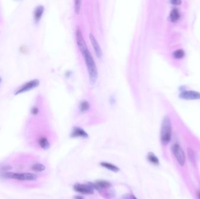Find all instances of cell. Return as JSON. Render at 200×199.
Segmentation results:
<instances>
[{"label": "cell", "mask_w": 200, "mask_h": 199, "mask_svg": "<svg viewBox=\"0 0 200 199\" xmlns=\"http://www.w3.org/2000/svg\"><path fill=\"white\" fill-rule=\"evenodd\" d=\"M77 45L83 55L85 62L86 63L90 82L94 84L97 80L98 77V71L95 62H94L91 54L88 49L87 46L84 40L79 42Z\"/></svg>", "instance_id": "6da1fadb"}, {"label": "cell", "mask_w": 200, "mask_h": 199, "mask_svg": "<svg viewBox=\"0 0 200 199\" xmlns=\"http://www.w3.org/2000/svg\"><path fill=\"white\" fill-rule=\"evenodd\" d=\"M171 123L169 116H165L163 120L161 131H160V140L163 145L169 143L171 138Z\"/></svg>", "instance_id": "7a4b0ae2"}, {"label": "cell", "mask_w": 200, "mask_h": 199, "mask_svg": "<svg viewBox=\"0 0 200 199\" xmlns=\"http://www.w3.org/2000/svg\"><path fill=\"white\" fill-rule=\"evenodd\" d=\"M171 150L179 164L181 167H183L186 163V155L180 145L174 144L172 145Z\"/></svg>", "instance_id": "3957f363"}, {"label": "cell", "mask_w": 200, "mask_h": 199, "mask_svg": "<svg viewBox=\"0 0 200 199\" xmlns=\"http://www.w3.org/2000/svg\"><path fill=\"white\" fill-rule=\"evenodd\" d=\"M75 191L83 194H92L94 192V189L90 185L75 183L73 186Z\"/></svg>", "instance_id": "277c9868"}, {"label": "cell", "mask_w": 200, "mask_h": 199, "mask_svg": "<svg viewBox=\"0 0 200 199\" xmlns=\"http://www.w3.org/2000/svg\"><path fill=\"white\" fill-rule=\"evenodd\" d=\"M0 177L5 179H15L17 181H25V173H15L11 172H6L2 173Z\"/></svg>", "instance_id": "5b68a950"}, {"label": "cell", "mask_w": 200, "mask_h": 199, "mask_svg": "<svg viewBox=\"0 0 200 199\" xmlns=\"http://www.w3.org/2000/svg\"><path fill=\"white\" fill-rule=\"evenodd\" d=\"M39 85V81L37 79H35L32 81H29L25 84L22 87L19 89V90H18L16 92L15 95H18L19 93H24L25 92L28 91L34 88L38 87Z\"/></svg>", "instance_id": "8992f818"}, {"label": "cell", "mask_w": 200, "mask_h": 199, "mask_svg": "<svg viewBox=\"0 0 200 199\" xmlns=\"http://www.w3.org/2000/svg\"><path fill=\"white\" fill-rule=\"evenodd\" d=\"M179 97L184 100H200V93L194 91H186L181 92Z\"/></svg>", "instance_id": "52a82bcc"}, {"label": "cell", "mask_w": 200, "mask_h": 199, "mask_svg": "<svg viewBox=\"0 0 200 199\" xmlns=\"http://www.w3.org/2000/svg\"><path fill=\"white\" fill-rule=\"evenodd\" d=\"M90 39L91 42V43L93 46L95 52L96 53V54L98 57H101L102 56V50L101 48L100 47L99 44L98 43L97 39H95V37H94V35L91 33L90 34Z\"/></svg>", "instance_id": "ba28073f"}, {"label": "cell", "mask_w": 200, "mask_h": 199, "mask_svg": "<svg viewBox=\"0 0 200 199\" xmlns=\"http://www.w3.org/2000/svg\"><path fill=\"white\" fill-rule=\"evenodd\" d=\"M70 136L73 138H75V137L87 138L88 136L87 133L85 131L79 127H75L73 128Z\"/></svg>", "instance_id": "9c48e42d"}, {"label": "cell", "mask_w": 200, "mask_h": 199, "mask_svg": "<svg viewBox=\"0 0 200 199\" xmlns=\"http://www.w3.org/2000/svg\"><path fill=\"white\" fill-rule=\"evenodd\" d=\"M90 185L93 186L94 189L97 190H100L104 188H107L111 186V183L106 181H97L94 183H91Z\"/></svg>", "instance_id": "30bf717a"}, {"label": "cell", "mask_w": 200, "mask_h": 199, "mask_svg": "<svg viewBox=\"0 0 200 199\" xmlns=\"http://www.w3.org/2000/svg\"><path fill=\"white\" fill-rule=\"evenodd\" d=\"M180 17V14L179 9L177 8H173L169 15V20L172 22H175Z\"/></svg>", "instance_id": "8fae6325"}, {"label": "cell", "mask_w": 200, "mask_h": 199, "mask_svg": "<svg viewBox=\"0 0 200 199\" xmlns=\"http://www.w3.org/2000/svg\"><path fill=\"white\" fill-rule=\"evenodd\" d=\"M44 11V7L42 6H39L35 8L34 11V18L36 22L39 21L42 16Z\"/></svg>", "instance_id": "7c38bea8"}, {"label": "cell", "mask_w": 200, "mask_h": 199, "mask_svg": "<svg viewBox=\"0 0 200 199\" xmlns=\"http://www.w3.org/2000/svg\"><path fill=\"white\" fill-rule=\"evenodd\" d=\"M147 160L149 162L151 163L153 165H159V163H160V162H159V158L157 157V156L154 154L152 152H149L148 154V156H147Z\"/></svg>", "instance_id": "4fadbf2b"}, {"label": "cell", "mask_w": 200, "mask_h": 199, "mask_svg": "<svg viewBox=\"0 0 200 199\" xmlns=\"http://www.w3.org/2000/svg\"><path fill=\"white\" fill-rule=\"evenodd\" d=\"M100 165L101 167H104V168H106L108 169V170H110L113 172H119V168L117 167L116 165H113V164H112L111 163H108V162H102L100 163Z\"/></svg>", "instance_id": "5bb4252c"}, {"label": "cell", "mask_w": 200, "mask_h": 199, "mask_svg": "<svg viewBox=\"0 0 200 199\" xmlns=\"http://www.w3.org/2000/svg\"><path fill=\"white\" fill-rule=\"evenodd\" d=\"M38 144L42 149H48L50 147V143L46 137H40L38 140Z\"/></svg>", "instance_id": "9a60e30c"}, {"label": "cell", "mask_w": 200, "mask_h": 199, "mask_svg": "<svg viewBox=\"0 0 200 199\" xmlns=\"http://www.w3.org/2000/svg\"><path fill=\"white\" fill-rule=\"evenodd\" d=\"M31 169L35 172H41L46 169V167L42 163H37L32 166Z\"/></svg>", "instance_id": "2e32d148"}, {"label": "cell", "mask_w": 200, "mask_h": 199, "mask_svg": "<svg viewBox=\"0 0 200 199\" xmlns=\"http://www.w3.org/2000/svg\"><path fill=\"white\" fill-rule=\"evenodd\" d=\"M187 154L188 159L190 160V162H192L193 163H195L196 156H195V152H194L193 149L191 148H188Z\"/></svg>", "instance_id": "e0dca14e"}, {"label": "cell", "mask_w": 200, "mask_h": 199, "mask_svg": "<svg viewBox=\"0 0 200 199\" xmlns=\"http://www.w3.org/2000/svg\"><path fill=\"white\" fill-rule=\"evenodd\" d=\"M173 57L177 58V59H180L183 58L185 56V52L182 49H179L175 50V51L173 54Z\"/></svg>", "instance_id": "ac0fdd59"}, {"label": "cell", "mask_w": 200, "mask_h": 199, "mask_svg": "<svg viewBox=\"0 0 200 199\" xmlns=\"http://www.w3.org/2000/svg\"><path fill=\"white\" fill-rule=\"evenodd\" d=\"M79 107L81 112H85L89 109L90 104L87 100H83L80 102Z\"/></svg>", "instance_id": "d6986e66"}, {"label": "cell", "mask_w": 200, "mask_h": 199, "mask_svg": "<svg viewBox=\"0 0 200 199\" xmlns=\"http://www.w3.org/2000/svg\"><path fill=\"white\" fill-rule=\"evenodd\" d=\"M81 7V1L80 0H75V13H79L80 11Z\"/></svg>", "instance_id": "ffe728a7"}, {"label": "cell", "mask_w": 200, "mask_h": 199, "mask_svg": "<svg viewBox=\"0 0 200 199\" xmlns=\"http://www.w3.org/2000/svg\"><path fill=\"white\" fill-rule=\"evenodd\" d=\"M13 169V167L10 165H2L0 167V171L2 172V173H4L6 171H10Z\"/></svg>", "instance_id": "44dd1931"}, {"label": "cell", "mask_w": 200, "mask_h": 199, "mask_svg": "<svg viewBox=\"0 0 200 199\" xmlns=\"http://www.w3.org/2000/svg\"><path fill=\"white\" fill-rule=\"evenodd\" d=\"M31 112L33 115H37V114H38V108H37V107H33L32 109Z\"/></svg>", "instance_id": "7402d4cb"}, {"label": "cell", "mask_w": 200, "mask_h": 199, "mask_svg": "<svg viewBox=\"0 0 200 199\" xmlns=\"http://www.w3.org/2000/svg\"><path fill=\"white\" fill-rule=\"evenodd\" d=\"M170 2L175 5H180L181 3V1H179V0H173V1H171Z\"/></svg>", "instance_id": "603a6c76"}, {"label": "cell", "mask_w": 200, "mask_h": 199, "mask_svg": "<svg viewBox=\"0 0 200 199\" xmlns=\"http://www.w3.org/2000/svg\"><path fill=\"white\" fill-rule=\"evenodd\" d=\"M75 199H84V198L81 196H75Z\"/></svg>", "instance_id": "cb8c5ba5"}, {"label": "cell", "mask_w": 200, "mask_h": 199, "mask_svg": "<svg viewBox=\"0 0 200 199\" xmlns=\"http://www.w3.org/2000/svg\"><path fill=\"white\" fill-rule=\"evenodd\" d=\"M197 197L198 199H200V191H198L197 193Z\"/></svg>", "instance_id": "d4e9b609"}, {"label": "cell", "mask_w": 200, "mask_h": 199, "mask_svg": "<svg viewBox=\"0 0 200 199\" xmlns=\"http://www.w3.org/2000/svg\"><path fill=\"white\" fill-rule=\"evenodd\" d=\"M133 199H137L135 197H134V196H133Z\"/></svg>", "instance_id": "484cf974"}, {"label": "cell", "mask_w": 200, "mask_h": 199, "mask_svg": "<svg viewBox=\"0 0 200 199\" xmlns=\"http://www.w3.org/2000/svg\"><path fill=\"white\" fill-rule=\"evenodd\" d=\"M1 78H0V82H1Z\"/></svg>", "instance_id": "4316f807"}]
</instances>
